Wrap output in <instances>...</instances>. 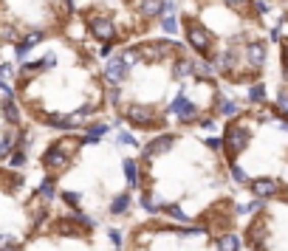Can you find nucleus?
<instances>
[{
  "label": "nucleus",
  "mask_w": 288,
  "mask_h": 251,
  "mask_svg": "<svg viewBox=\"0 0 288 251\" xmlns=\"http://www.w3.org/2000/svg\"><path fill=\"white\" fill-rule=\"evenodd\" d=\"M88 25H91V31L102 43H113V37H116V25L111 23V17H104V14H91Z\"/></svg>",
  "instance_id": "obj_2"
},
{
  "label": "nucleus",
  "mask_w": 288,
  "mask_h": 251,
  "mask_svg": "<svg viewBox=\"0 0 288 251\" xmlns=\"http://www.w3.org/2000/svg\"><path fill=\"white\" fill-rule=\"evenodd\" d=\"M12 147H14V138H12V135H6V138L0 141V158L12 153Z\"/></svg>",
  "instance_id": "obj_29"
},
{
  "label": "nucleus",
  "mask_w": 288,
  "mask_h": 251,
  "mask_svg": "<svg viewBox=\"0 0 288 251\" xmlns=\"http://www.w3.org/2000/svg\"><path fill=\"white\" fill-rule=\"evenodd\" d=\"M251 192L257 198H274L277 192H280V186H277V181H271V178H254V181H251Z\"/></svg>",
  "instance_id": "obj_10"
},
{
  "label": "nucleus",
  "mask_w": 288,
  "mask_h": 251,
  "mask_svg": "<svg viewBox=\"0 0 288 251\" xmlns=\"http://www.w3.org/2000/svg\"><path fill=\"white\" fill-rule=\"evenodd\" d=\"M111 243L116 245V248L122 245V232H119V229H111Z\"/></svg>",
  "instance_id": "obj_33"
},
{
  "label": "nucleus",
  "mask_w": 288,
  "mask_h": 251,
  "mask_svg": "<svg viewBox=\"0 0 288 251\" xmlns=\"http://www.w3.org/2000/svg\"><path fill=\"white\" fill-rule=\"evenodd\" d=\"M122 166H124V178H127V184L130 186H139V164H136L133 158H127Z\"/></svg>",
  "instance_id": "obj_18"
},
{
  "label": "nucleus",
  "mask_w": 288,
  "mask_h": 251,
  "mask_svg": "<svg viewBox=\"0 0 288 251\" xmlns=\"http://www.w3.org/2000/svg\"><path fill=\"white\" fill-rule=\"evenodd\" d=\"M172 144H175V135L164 133V135H159V138H153V141H150V144H147V147H144V155H147V158H155V155L167 153V150H170Z\"/></svg>",
  "instance_id": "obj_7"
},
{
  "label": "nucleus",
  "mask_w": 288,
  "mask_h": 251,
  "mask_svg": "<svg viewBox=\"0 0 288 251\" xmlns=\"http://www.w3.org/2000/svg\"><path fill=\"white\" fill-rule=\"evenodd\" d=\"M0 251H20L17 245H6V248H0Z\"/></svg>",
  "instance_id": "obj_38"
},
{
  "label": "nucleus",
  "mask_w": 288,
  "mask_h": 251,
  "mask_svg": "<svg viewBox=\"0 0 288 251\" xmlns=\"http://www.w3.org/2000/svg\"><path fill=\"white\" fill-rule=\"evenodd\" d=\"M218 110H221L223 116H234V113H238V104H234L232 99H221V102H218Z\"/></svg>",
  "instance_id": "obj_22"
},
{
  "label": "nucleus",
  "mask_w": 288,
  "mask_h": 251,
  "mask_svg": "<svg viewBox=\"0 0 288 251\" xmlns=\"http://www.w3.org/2000/svg\"><path fill=\"white\" fill-rule=\"evenodd\" d=\"M263 96H266V88L263 85H251L249 88V99H251V102H260Z\"/></svg>",
  "instance_id": "obj_26"
},
{
  "label": "nucleus",
  "mask_w": 288,
  "mask_h": 251,
  "mask_svg": "<svg viewBox=\"0 0 288 251\" xmlns=\"http://www.w3.org/2000/svg\"><path fill=\"white\" fill-rule=\"evenodd\" d=\"M62 201H65V203H71V206H74V212H76V206H80L82 195H80V192H65V195H62Z\"/></svg>",
  "instance_id": "obj_27"
},
{
  "label": "nucleus",
  "mask_w": 288,
  "mask_h": 251,
  "mask_svg": "<svg viewBox=\"0 0 288 251\" xmlns=\"http://www.w3.org/2000/svg\"><path fill=\"white\" fill-rule=\"evenodd\" d=\"M246 144H249V130L240 127V124H229V127H226V135H223V147H226L229 158H234V155L243 153Z\"/></svg>",
  "instance_id": "obj_1"
},
{
  "label": "nucleus",
  "mask_w": 288,
  "mask_h": 251,
  "mask_svg": "<svg viewBox=\"0 0 288 251\" xmlns=\"http://www.w3.org/2000/svg\"><path fill=\"white\" fill-rule=\"evenodd\" d=\"M215 71H223V74H238V54L234 51H221L215 57Z\"/></svg>",
  "instance_id": "obj_9"
},
{
  "label": "nucleus",
  "mask_w": 288,
  "mask_h": 251,
  "mask_svg": "<svg viewBox=\"0 0 288 251\" xmlns=\"http://www.w3.org/2000/svg\"><path fill=\"white\" fill-rule=\"evenodd\" d=\"M127 119L136 124H141V127H147L150 122H155V110L153 107H147V104H130L127 107Z\"/></svg>",
  "instance_id": "obj_6"
},
{
  "label": "nucleus",
  "mask_w": 288,
  "mask_h": 251,
  "mask_svg": "<svg viewBox=\"0 0 288 251\" xmlns=\"http://www.w3.org/2000/svg\"><path fill=\"white\" fill-rule=\"evenodd\" d=\"M141 209L150 212V214H155V212H164V203H161L153 192H144V195H141Z\"/></svg>",
  "instance_id": "obj_15"
},
{
  "label": "nucleus",
  "mask_w": 288,
  "mask_h": 251,
  "mask_svg": "<svg viewBox=\"0 0 288 251\" xmlns=\"http://www.w3.org/2000/svg\"><path fill=\"white\" fill-rule=\"evenodd\" d=\"M139 54H141V51H133V48H130V51H124L122 62H124V65H136V62H139Z\"/></svg>",
  "instance_id": "obj_30"
},
{
  "label": "nucleus",
  "mask_w": 288,
  "mask_h": 251,
  "mask_svg": "<svg viewBox=\"0 0 288 251\" xmlns=\"http://www.w3.org/2000/svg\"><path fill=\"white\" fill-rule=\"evenodd\" d=\"M218 251H240V237L238 234H223L218 240Z\"/></svg>",
  "instance_id": "obj_17"
},
{
  "label": "nucleus",
  "mask_w": 288,
  "mask_h": 251,
  "mask_svg": "<svg viewBox=\"0 0 288 251\" xmlns=\"http://www.w3.org/2000/svg\"><path fill=\"white\" fill-rule=\"evenodd\" d=\"M172 113L178 116V122H190V119H195L198 107H195V102H192L187 93H178L175 102H172Z\"/></svg>",
  "instance_id": "obj_4"
},
{
  "label": "nucleus",
  "mask_w": 288,
  "mask_h": 251,
  "mask_svg": "<svg viewBox=\"0 0 288 251\" xmlns=\"http://www.w3.org/2000/svg\"><path fill=\"white\" fill-rule=\"evenodd\" d=\"M280 107L288 113V93H280Z\"/></svg>",
  "instance_id": "obj_37"
},
{
  "label": "nucleus",
  "mask_w": 288,
  "mask_h": 251,
  "mask_svg": "<svg viewBox=\"0 0 288 251\" xmlns=\"http://www.w3.org/2000/svg\"><path fill=\"white\" fill-rule=\"evenodd\" d=\"M12 74H14V71H12V65H0V79H3V82H6V79H12Z\"/></svg>",
  "instance_id": "obj_32"
},
{
  "label": "nucleus",
  "mask_w": 288,
  "mask_h": 251,
  "mask_svg": "<svg viewBox=\"0 0 288 251\" xmlns=\"http://www.w3.org/2000/svg\"><path fill=\"white\" fill-rule=\"evenodd\" d=\"M40 198H43V201H51V198H54V184H51V181H45V184L40 186Z\"/></svg>",
  "instance_id": "obj_28"
},
{
  "label": "nucleus",
  "mask_w": 288,
  "mask_h": 251,
  "mask_svg": "<svg viewBox=\"0 0 288 251\" xmlns=\"http://www.w3.org/2000/svg\"><path fill=\"white\" fill-rule=\"evenodd\" d=\"M23 161H25V155H23V153L12 155V166H23Z\"/></svg>",
  "instance_id": "obj_35"
},
{
  "label": "nucleus",
  "mask_w": 288,
  "mask_h": 251,
  "mask_svg": "<svg viewBox=\"0 0 288 251\" xmlns=\"http://www.w3.org/2000/svg\"><path fill=\"white\" fill-rule=\"evenodd\" d=\"M263 240H266V226H263V220H257L249 229V243L254 245V248H263Z\"/></svg>",
  "instance_id": "obj_16"
},
{
  "label": "nucleus",
  "mask_w": 288,
  "mask_h": 251,
  "mask_svg": "<svg viewBox=\"0 0 288 251\" xmlns=\"http://www.w3.org/2000/svg\"><path fill=\"white\" fill-rule=\"evenodd\" d=\"M130 203H133V195L130 192H124V195H116L111 201V214H124L130 209Z\"/></svg>",
  "instance_id": "obj_14"
},
{
  "label": "nucleus",
  "mask_w": 288,
  "mask_h": 251,
  "mask_svg": "<svg viewBox=\"0 0 288 251\" xmlns=\"http://www.w3.org/2000/svg\"><path fill=\"white\" fill-rule=\"evenodd\" d=\"M3 113H6V119H9L12 124H17V122H20V110H17V104L12 102V96L3 99Z\"/></svg>",
  "instance_id": "obj_20"
},
{
  "label": "nucleus",
  "mask_w": 288,
  "mask_h": 251,
  "mask_svg": "<svg viewBox=\"0 0 288 251\" xmlns=\"http://www.w3.org/2000/svg\"><path fill=\"white\" fill-rule=\"evenodd\" d=\"M187 37H190L192 48H195L198 54H206V51L212 48V37H209V31L203 29L201 23H190L187 25Z\"/></svg>",
  "instance_id": "obj_3"
},
{
  "label": "nucleus",
  "mask_w": 288,
  "mask_h": 251,
  "mask_svg": "<svg viewBox=\"0 0 288 251\" xmlns=\"http://www.w3.org/2000/svg\"><path fill=\"white\" fill-rule=\"evenodd\" d=\"M164 214H167V217H172V220H178V223H190V217L184 214V209L178 206V203H167Z\"/></svg>",
  "instance_id": "obj_19"
},
{
  "label": "nucleus",
  "mask_w": 288,
  "mask_h": 251,
  "mask_svg": "<svg viewBox=\"0 0 288 251\" xmlns=\"http://www.w3.org/2000/svg\"><path fill=\"white\" fill-rule=\"evenodd\" d=\"M0 37L3 40H14L17 34H14V29H0Z\"/></svg>",
  "instance_id": "obj_34"
},
{
  "label": "nucleus",
  "mask_w": 288,
  "mask_h": 251,
  "mask_svg": "<svg viewBox=\"0 0 288 251\" xmlns=\"http://www.w3.org/2000/svg\"><path fill=\"white\" fill-rule=\"evenodd\" d=\"M192 65H195V76H201L203 82L215 74V65H209V62H203V60H192Z\"/></svg>",
  "instance_id": "obj_21"
},
{
  "label": "nucleus",
  "mask_w": 288,
  "mask_h": 251,
  "mask_svg": "<svg viewBox=\"0 0 288 251\" xmlns=\"http://www.w3.org/2000/svg\"><path fill=\"white\" fill-rule=\"evenodd\" d=\"M40 40H43V31H31V34H25V40L20 45H25V48H31V45H37Z\"/></svg>",
  "instance_id": "obj_24"
},
{
  "label": "nucleus",
  "mask_w": 288,
  "mask_h": 251,
  "mask_svg": "<svg viewBox=\"0 0 288 251\" xmlns=\"http://www.w3.org/2000/svg\"><path fill=\"white\" fill-rule=\"evenodd\" d=\"M45 166L48 170H62V166L68 164V155H65V147H51L48 153H45Z\"/></svg>",
  "instance_id": "obj_11"
},
{
  "label": "nucleus",
  "mask_w": 288,
  "mask_h": 251,
  "mask_svg": "<svg viewBox=\"0 0 288 251\" xmlns=\"http://www.w3.org/2000/svg\"><path fill=\"white\" fill-rule=\"evenodd\" d=\"M243 57H246V65H249V68H263V62H266L263 43H249L243 48Z\"/></svg>",
  "instance_id": "obj_8"
},
{
  "label": "nucleus",
  "mask_w": 288,
  "mask_h": 251,
  "mask_svg": "<svg viewBox=\"0 0 288 251\" xmlns=\"http://www.w3.org/2000/svg\"><path fill=\"white\" fill-rule=\"evenodd\" d=\"M116 141L122 144V147H136V135H130L127 130H122V133L116 135Z\"/></svg>",
  "instance_id": "obj_23"
},
{
  "label": "nucleus",
  "mask_w": 288,
  "mask_h": 251,
  "mask_svg": "<svg viewBox=\"0 0 288 251\" xmlns=\"http://www.w3.org/2000/svg\"><path fill=\"white\" fill-rule=\"evenodd\" d=\"M232 178H234V181H238V184H246V172L240 170L238 164H232Z\"/></svg>",
  "instance_id": "obj_31"
},
{
  "label": "nucleus",
  "mask_w": 288,
  "mask_h": 251,
  "mask_svg": "<svg viewBox=\"0 0 288 251\" xmlns=\"http://www.w3.org/2000/svg\"><path fill=\"white\" fill-rule=\"evenodd\" d=\"M172 74H175L178 79H190V76H195V65H192V60H178L175 65H172Z\"/></svg>",
  "instance_id": "obj_13"
},
{
  "label": "nucleus",
  "mask_w": 288,
  "mask_h": 251,
  "mask_svg": "<svg viewBox=\"0 0 288 251\" xmlns=\"http://www.w3.org/2000/svg\"><path fill=\"white\" fill-rule=\"evenodd\" d=\"M178 234L181 237H201V234H206L203 229H195V226H184V229H178Z\"/></svg>",
  "instance_id": "obj_25"
},
{
  "label": "nucleus",
  "mask_w": 288,
  "mask_h": 251,
  "mask_svg": "<svg viewBox=\"0 0 288 251\" xmlns=\"http://www.w3.org/2000/svg\"><path fill=\"white\" fill-rule=\"evenodd\" d=\"M164 3L167 0H136V9L144 17H155V14H164Z\"/></svg>",
  "instance_id": "obj_12"
},
{
  "label": "nucleus",
  "mask_w": 288,
  "mask_h": 251,
  "mask_svg": "<svg viewBox=\"0 0 288 251\" xmlns=\"http://www.w3.org/2000/svg\"><path fill=\"white\" fill-rule=\"evenodd\" d=\"M226 3H229V6H232V9H243L246 3H249V0H226Z\"/></svg>",
  "instance_id": "obj_36"
},
{
  "label": "nucleus",
  "mask_w": 288,
  "mask_h": 251,
  "mask_svg": "<svg viewBox=\"0 0 288 251\" xmlns=\"http://www.w3.org/2000/svg\"><path fill=\"white\" fill-rule=\"evenodd\" d=\"M124 76H127V65L122 62V57H113V60L104 65V79H108V85L119 88L124 82Z\"/></svg>",
  "instance_id": "obj_5"
}]
</instances>
